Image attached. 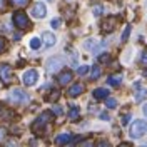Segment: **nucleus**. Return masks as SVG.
Instances as JSON below:
<instances>
[{"label": "nucleus", "instance_id": "f257e3e1", "mask_svg": "<svg viewBox=\"0 0 147 147\" xmlns=\"http://www.w3.org/2000/svg\"><path fill=\"white\" fill-rule=\"evenodd\" d=\"M146 132H147V122L146 120H136V122L130 125V130H129V134H130L132 139L142 137Z\"/></svg>", "mask_w": 147, "mask_h": 147}, {"label": "nucleus", "instance_id": "f03ea898", "mask_svg": "<svg viewBox=\"0 0 147 147\" xmlns=\"http://www.w3.org/2000/svg\"><path fill=\"white\" fill-rule=\"evenodd\" d=\"M49 120H52V114H49V112L42 114V115L32 124V130L35 132L37 136H42V132H44V129H45V124L49 122Z\"/></svg>", "mask_w": 147, "mask_h": 147}, {"label": "nucleus", "instance_id": "7ed1b4c3", "mask_svg": "<svg viewBox=\"0 0 147 147\" xmlns=\"http://www.w3.org/2000/svg\"><path fill=\"white\" fill-rule=\"evenodd\" d=\"M45 67L49 72H57V70H60L64 67V59L62 57H52V59L47 60Z\"/></svg>", "mask_w": 147, "mask_h": 147}, {"label": "nucleus", "instance_id": "20e7f679", "mask_svg": "<svg viewBox=\"0 0 147 147\" xmlns=\"http://www.w3.org/2000/svg\"><path fill=\"white\" fill-rule=\"evenodd\" d=\"M13 24L17 28H27L28 27V17L24 13V12H15L13 13Z\"/></svg>", "mask_w": 147, "mask_h": 147}, {"label": "nucleus", "instance_id": "39448f33", "mask_svg": "<svg viewBox=\"0 0 147 147\" xmlns=\"http://www.w3.org/2000/svg\"><path fill=\"white\" fill-rule=\"evenodd\" d=\"M0 80L5 84H10L13 80V70L10 65H0Z\"/></svg>", "mask_w": 147, "mask_h": 147}, {"label": "nucleus", "instance_id": "423d86ee", "mask_svg": "<svg viewBox=\"0 0 147 147\" xmlns=\"http://www.w3.org/2000/svg\"><path fill=\"white\" fill-rule=\"evenodd\" d=\"M10 99H12L13 102H17V104H22V102L28 100V95L22 90V89H13L12 94H10Z\"/></svg>", "mask_w": 147, "mask_h": 147}, {"label": "nucleus", "instance_id": "0eeeda50", "mask_svg": "<svg viewBox=\"0 0 147 147\" xmlns=\"http://www.w3.org/2000/svg\"><path fill=\"white\" fill-rule=\"evenodd\" d=\"M37 77H38L37 70H34V69H32V70H27V72L24 74V77H22V79H24V84L30 87V85H35Z\"/></svg>", "mask_w": 147, "mask_h": 147}, {"label": "nucleus", "instance_id": "6e6552de", "mask_svg": "<svg viewBox=\"0 0 147 147\" xmlns=\"http://www.w3.org/2000/svg\"><path fill=\"white\" fill-rule=\"evenodd\" d=\"M32 15L35 18H44L47 15V7L44 3H35L34 9H32Z\"/></svg>", "mask_w": 147, "mask_h": 147}, {"label": "nucleus", "instance_id": "1a4fd4ad", "mask_svg": "<svg viewBox=\"0 0 147 147\" xmlns=\"http://www.w3.org/2000/svg\"><path fill=\"white\" fill-rule=\"evenodd\" d=\"M84 92V85L82 84H74V85H70L69 87V97H79L80 94Z\"/></svg>", "mask_w": 147, "mask_h": 147}, {"label": "nucleus", "instance_id": "9d476101", "mask_svg": "<svg viewBox=\"0 0 147 147\" xmlns=\"http://www.w3.org/2000/svg\"><path fill=\"white\" fill-rule=\"evenodd\" d=\"M70 80H72V72L70 70H65V72H62L59 75V84L60 85H67Z\"/></svg>", "mask_w": 147, "mask_h": 147}, {"label": "nucleus", "instance_id": "9b49d317", "mask_svg": "<svg viewBox=\"0 0 147 147\" xmlns=\"http://www.w3.org/2000/svg\"><path fill=\"white\" fill-rule=\"evenodd\" d=\"M70 140H72V136L70 134H60V136L55 137V144L57 146H64V144H69Z\"/></svg>", "mask_w": 147, "mask_h": 147}, {"label": "nucleus", "instance_id": "f8f14e48", "mask_svg": "<svg viewBox=\"0 0 147 147\" xmlns=\"http://www.w3.org/2000/svg\"><path fill=\"white\" fill-rule=\"evenodd\" d=\"M42 38H44V44H45L47 47H52L55 44V35L50 34V32H44V34H42Z\"/></svg>", "mask_w": 147, "mask_h": 147}, {"label": "nucleus", "instance_id": "ddd939ff", "mask_svg": "<svg viewBox=\"0 0 147 147\" xmlns=\"http://www.w3.org/2000/svg\"><path fill=\"white\" fill-rule=\"evenodd\" d=\"M79 117H80V110H79V107H77V105H72L70 110H69V120L75 122V120H79Z\"/></svg>", "mask_w": 147, "mask_h": 147}, {"label": "nucleus", "instance_id": "4468645a", "mask_svg": "<svg viewBox=\"0 0 147 147\" xmlns=\"http://www.w3.org/2000/svg\"><path fill=\"white\" fill-rule=\"evenodd\" d=\"M114 27H115V18H107L102 24V30L104 32H110V30H114Z\"/></svg>", "mask_w": 147, "mask_h": 147}, {"label": "nucleus", "instance_id": "2eb2a0df", "mask_svg": "<svg viewBox=\"0 0 147 147\" xmlns=\"http://www.w3.org/2000/svg\"><path fill=\"white\" fill-rule=\"evenodd\" d=\"M134 97H136V100H137V102L144 100V99L147 97V89H144V87H140V85H139V89H137V92H136V95H134Z\"/></svg>", "mask_w": 147, "mask_h": 147}, {"label": "nucleus", "instance_id": "dca6fc26", "mask_svg": "<svg viewBox=\"0 0 147 147\" xmlns=\"http://www.w3.org/2000/svg\"><path fill=\"white\" fill-rule=\"evenodd\" d=\"M107 94H109L107 89H95V90H94V97H95L97 100H102V99L107 97Z\"/></svg>", "mask_w": 147, "mask_h": 147}, {"label": "nucleus", "instance_id": "f3484780", "mask_svg": "<svg viewBox=\"0 0 147 147\" xmlns=\"http://www.w3.org/2000/svg\"><path fill=\"white\" fill-rule=\"evenodd\" d=\"M120 80H122V75H110L107 82H109V85H112V87H119Z\"/></svg>", "mask_w": 147, "mask_h": 147}, {"label": "nucleus", "instance_id": "a211bd4d", "mask_svg": "<svg viewBox=\"0 0 147 147\" xmlns=\"http://www.w3.org/2000/svg\"><path fill=\"white\" fill-rule=\"evenodd\" d=\"M100 74H102V70H100V67H92V72H90V79L92 80H95V79H99L100 77Z\"/></svg>", "mask_w": 147, "mask_h": 147}, {"label": "nucleus", "instance_id": "6ab92c4d", "mask_svg": "<svg viewBox=\"0 0 147 147\" xmlns=\"http://www.w3.org/2000/svg\"><path fill=\"white\" fill-rule=\"evenodd\" d=\"M105 105H107L109 109H115V107H117V100H115L114 97H105Z\"/></svg>", "mask_w": 147, "mask_h": 147}, {"label": "nucleus", "instance_id": "aec40b11", "mask_svg": "<svg viewBox=\"0 0 147 147\" xmlns=\"http://www.w3.org/2000/svg\"><path fill=\"white\" fill-rule=\"evenodd\" d=\"M59 97H60V92H59V90H52V92H50V95H47V100L54 102V100H57Z\"/></svg>", "mask_w": 147, "mask_h": 147}, {"label": "nucleus", "instance_id": "412c9836", "mask_svg": "<svg viewBox=\"0 0 147 147\" xmlns=\"http://www.w3.org/2000/svg\"><path fill=\"white\" fill-rule=\"evenodd\" d=\"M12 115H13L12 112H9V110H5L3 107H0V119H2V120H3V119H10Z\"/></svg>", "mask_w": 147, "mask_h": 147}, {"label": "nucleus", "instance_id": "4be33fe9", "mask_svg": "<svg viewBox=\"0 0 147 147\" xmlns=\"http://www.w3.org/2000/svg\"><path fill=\"white\" fill-rule=\"evenodd\" d=\"M139 62H140V65H142V67H147V49H146V50H142Z\"/></svg>", "mask_w": 147, "mask_h": 147}, {"label": "nucleus", "instance_id": "5701e85b", "mask_svg": "<svg viewBox=\"0 0 147 147\" xmlns=\"http://www.w3.org/2000/svg\"><path fill=\"white\" fill-rule=\"evenodd\" d=\"M28 3V0H12V5H15L18 9H22V7H25Z\"/></svg>", "mask_w": 147, "mask_h": 147}, {"label": "nucleus", "instance_id": "b1692460", "mask_svg": "<svg viewBox=\"0 0 147 147\" xmlns=\"http://www.w3.org/2000/svg\"><path fill=\"white\" fill-rule=\"evenodd\" d=\"M30 47H32L34 50H37V49L40 47V40H38L37 37H34V38H30Z\"/></svg>", "mask_w": 147, "mask_h": 147}, {"label": "nucleus", "instance_id": "393cba45", "mask_svg": "<svg viewBox=\"0 0 147 147\" xmlns=\"http://www.w3.org/2000/svg\"><path fill=\"white\" fill-rule=\"evenodd\" d=\"M52 114H54V115H57V117H60V115L64 114V110H62V107H60V105H54V109H52Z\"/></svg>", "mask_w": 147, "mask_h": 147}, {"label": "nucleus", "instance_id": "a878e982", "mask_svg": "<svg viewBox=\"0 0 147 147\" xmlns=\"http://www.w3.org/2000/svg\"><path fill=\"white\" fill-rule=\"evenodd\" d=\"M87 72H89V65H80V67L77 69V74H79V75H85Z\"/></svg>", "mask_w": 147, "mask_h": 147}, {"label": "nucleus", "instance_id": "bb28decb", "mask_svg": "<svg viewBox=\"0 0 147 147\" xmlns=\"http://www.w3.org/2000/svg\"><path fill=\"white\" fill-rule=\"evenodd\" d=\"M130 30H132V28H130V25H127V27H125V30H124V34H122V42H125V40L129 38V35H130Z\"/></svg>", "mask_w": 147, "mask_h": 147}, {"label": "nucleus", "instance_id": "cd10ccee", "mask_svg": "<svg viewBox=\"0 0 147 147\" xmlns=\"http://www.w3.org/2000/svg\"><path fill=\"white\" fill-rule=\"evenodd\" d=\"M94 45H95V40H94V38H89V40L84 44V49H89V50H90Z\"/></svg>", "mask_w": 147, "mask_h": 147}, {"label": "nucleus", "instance_id": "c85d7f7f", "mask_svg": "<svg viewBox=\"0 0 147 147\" xmlns=\"http://www.w3.org/2000/svg\"><path fill=\"white\" fill-rule=\"evenodd\" d=\"M102 5H95V7H94V10H92V12H94V15H97V17H99V15H102Z\"/></svg>", "mask_w": 147, "mask_h": 147}, {"label": "nucleus", "instance_id": "c756f323", "mask_svg": "<svg viewBox=\"0 0 147 147\" xmlns=\"http://www.w3.org/2000/svg\"><path fill=\"white\" fill-rule=\"evenodd\" d=\"M110 60V54H104L99 57V62H102V64H105V62H109Z\"/></svg>", "mask_w": 147, "mask_h": 147}, {"label": "nucleus", "instance_id": "7c9ffc66", "mask_svg": "<svg viewBox=\"0 0 147 147\" xmlns=\"http://www.w3.org/2000/svg\"><path fill=\"white\" fill-rule=\"evenodd\" d=\"M129 120H130V114H127V115H122V120H120V124H122V125H127Z\"/></svg>", "mask_w": 147, "mask_h": 147}, {"label": "nucleus", "instance_id": "2f4dec72", "mask_svg": "<svg viewBox=\"0 0 147 147\" xmlns=\"http://www.w3.org/2000/svg\"><path fill=\"white\" fill-rule=\"evenodd\" d=\"M60 24H62V20H60V18H54V20H52V27H54V28L60 27Z\"/></svg>", "mask_w": 147, "mask_h": 147}, {"label": "nucleus", "instance_id": "473e14b6", "mask_svg": "<svg viewBox=\"0 0 147 147\" xmlns=\"http://www.w3.org/2000/svg\"><path fill=\"white\" fill-rule=\"evenodd\" d=\"M3 49H5V38H2V37H0V54L3 52Z\"/></svg>", "mask_w": 147, "mask_h": 147}, {"label": "nucleus", "instance_id": "72a5a7b5", "mask_svg": "<svg viewBox=\"0 0 147 147\" xmlns=\"http://www.w3.org/2000/svg\"><path fill=\"white\" fill-rule=\"evenodd\" d=\"M100 119H104V120H109V114H105V112H102V114H100Z\"/></svg>", "mask_w": 147, "mask_h": 147}, {"label": "nucleus", "instance_id": "f704fd0d", "mask_svg": "<svg viewBox=\"0 0 147 147\" xmlns=\"http://www.w3.org/2000/svg\"><path fill=\"white\" fill-rule=\"evenodd\" d=\"M3 137H5V130H3V129H0V140H2Z\"/></svg>", "mask_w": 147, "mask_h": 147}, {"label": "nucleus", "instance_id": "c9c22d12", "mask_svg": "<svg viewBox=\"0 0 147 147\" xmlns=\"http://www.w3.org/2000/svg\"><path fill=\"white\" fill-rule=\"evenodd\" d=\"M144 115H146V117H147V104H146V105H144Z\"/></svg>", "mask_w": 147, "mask_h": 147}, {"label": "nucleus", "instance_id": "e433bc0d", "mask_svg": "<svg viewBox=\"0 0 147 147\" xmlns=\"http://www.w3.org/2000/svg\"><path fill=\"white\" fill-rule=\"evenodd\" d=\"M3 5H5V0H0V9H2Z\"/></svg>", "mask_w": 147, "mask_h": 147}]
</instances>
